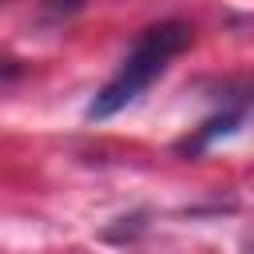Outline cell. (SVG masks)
I'll return each mask as SVG.
<instances>
[{
  "instance_id": "cell-1",
  "label": "cell",
  "mask_w": 254,
  "mask_h": 254,
  "mask_svg": "<svg viewBox=\"0 0 254 254\" xmlns=\"http://www.w3.org/2000/svg\"><path fill=\"white\" fill-rule=\"evenodd\" d=\"M190 48V24L183 20H163L139 32V40L131 44V52L123 56V64L115 67V75L95 91V99L87 103V119H111L123 107H131L167 67L179 52Z\"/></svg>"
},
{
  "instance_id": "cell-3",
  "label": "cell",
  "mask_w": 254,
  "mask_h": 254,
  "mask_svg": "<svg viewBox=\"0 0 254 254\" xmlns=\"http://www.w3.org/2000/svg\"><path fill=\"white\" fill-rule=\"evenodd\" d=\"M40 8H44V16H52V20H67V16L83 12L87 0H40Z\"/></svg>"
},
{
  "instance_id": "cell-4",
  "label": "cell",
  "mask_w": 254,
  "mask_h": 254,
  "mask_svg": "<svg viewBox=\"0 0 254 254\" xmlns=\"http://www.w3.org/2000/svg\"><path fill=\"white\" fill-rule=\"evenodd\" d=\"M0 4H4V0H0Z\"/></svg>"
},
{
  "instance_id": "cell-2",
  "label": "cell",
  "mask_w": 254,
  "mask_h": 254,
  "mask_svg": "<svg viewBox=\"0 0 254 254\" xmlns=\"http://www.w3.org/2000/svg\"><path fill=\"white\" fill-rule=\"evenodd\" d=\"M242 119H246V107L238 103L234 111H222V115H210L194 135H187L183 143H179V155H202L218 135H230V131H238L242 127Z\"/></svg>"
}]
</instances>
